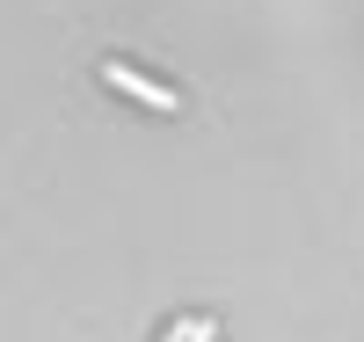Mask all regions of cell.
Returning <instances> with one entry per match:
<instances>
[{"mask_svg":"<svg viewBox=\"0 0 364 342\" xmlns=\"http://www.w3.org/2000/svg\"><path fill=\"white\" fill-rule=\"evenodd\" d=\"M102 80H109V87H124V95H139L146 109H182V102L168 95V87H154V80H146V73H132V66H117V58H109V66H102Z\"/></svg>","mask_w":364,"mask_h":342,"instance_id":"6da1fadb","label":"cell"}]
</instances>
